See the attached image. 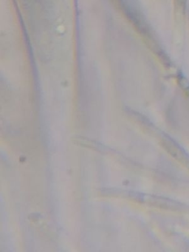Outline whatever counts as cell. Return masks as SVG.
Returning <instances> with one entry per match:
<instances>
[{
	"label": "cell",
	"mask_w": 189,
	"mask_h": 252,
	"mask_svg": "<svg viewBox=\"0 0 189 252\" xmlns=\"http://www.w3.org/2000/svg\"><path fill=\"white\" fill-rule=\"evenodd\" d=\"M73 141L75 144H78V145L93 149V150H95V151L102 152L106 150V147L102 145L100 143L93 141V140L88 139V138H84V137H75V138H73Z\"/></svg>",
	"instance_id": "obj_1"
}]
</instances>
